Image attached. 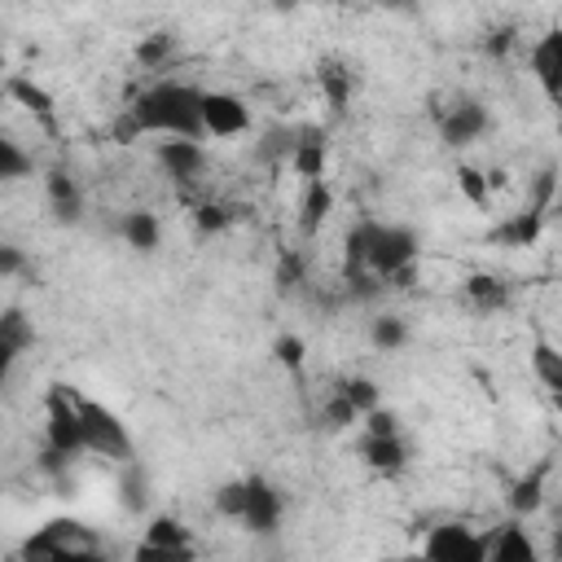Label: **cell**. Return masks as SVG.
Wrapping results in <instances>:
<instances>
[{
	"label": "cell",
	"instance_id": "cell-26",
	"mask_svg": "<svg viewBox=\"0 0 562 562\" xmlns=\"http://www.w3.org/2000/svg\"><path fill=\"white\" fill-rule=\"evenodd\" d=\"M531 369L544 382V391H562V351L553 342H536L531 351Z\"/></svg>",
	"mask_w": 562,
	"mask_h": 562
},
{
	"label": "cell",
	"instance_id": "cell-23",
	"mask_svg": "<svg viewBox=\"0 0 562 562\" xmlns=\"http://www.w3.org/2000/svg\"><path fill=\"white\" fill-rule=\"evenodd\" d=\"M26 176H35V158H31L9 132H0V184L26 180Z\"/></svg>",
	"mask_w": 562,
	"mask_h": 562
},
{
	"label": "cell",
	"instance_id": "cell-4",
	"mask_svg": "<svg viewBox=\"0 0 562 562\" xmlns=\"http://www.w3.org/2000/svg\"><path fill=\"white\" fill-rule=\"evenodd\" d=\"M79 391L53 382L44 395V457L48 465H66L83 452V422H79Z\"/></svg>",
	"mask_w": 562,
	"mask_h": 562
},
{
	"label": "cell",
	"instance_id": "cell-29",
	"mask_svg": "<svg viewBox=\"0 0 562 562\" xmlns=\"http://www.w3.org/2000/svg\"><path fill=\"white\" fill-rule=\"evenodd\" d=\"M321 422L329 426V430H342V426H356L360 422V413H356V404L351 400H342L338 391L325 400V408H321Z\"/></svg>",
	"mask_w": 562,
	"mask_h": 562
},
{
	"label": "cell",
	"instance_id": "cell-33",
	"mask_svg": "<svg viewBox=\"0 0 562 562\" xmlns=\"http://www.w3.org/2000/svg\"><path fill=\"white\" fill-rule=\"evenodd\" d=\"M193 220H198V228H202V233H220V228H224L233 215H228L220 202H202V206L193 211Z\"/></svg>",
	"mask_w": 562,
	"mask_h": 562
},
{
	"label": "cell",
	"instance_id": "cell-35",
	"mask_svg": "<svg viewBox=\"0 0 562 562\" xmlns=\"http://www.w3.org/2000/svg\"><path fill=\"white\" fill-rule=\"evenodd\" d=\"M277 360H281V364H290V369H299V364H303V342H299L294 334L277 338Z\"/></svg>",
	"mask_w": 562,
	"mask_h": 562
},
{
	"label": "cell",
	"instance_id": "cell-27",
	"mask_svg": "<svg viewBox=\"0 0 562 562\" xmlns=\"http://www.w3.org/2000/svg\"><path fill=\"white\" fill-rule=\"evenodd\" d=\"M9 92H13L31 114H40V119H48V114H53V97H48L40 83H31V79H9Z\"/></svg>",
	"mask_w": 562,
	"mask_h": 562
},
{
	"label": "cell",
	"instance_id": "cell-17",
	"mask_svg": "<svg viewBox=\"0 0 562 562\" xmlns=\"http://www.w3.org/2000/svg\"><path fill=\"white\" fill-rule=\"evenodd\" d=\"M44 189H48V206H53V215L57 220H66V224H75L79 215H83V189L75 184V176L70 171H48L44 176Z\"/></svg>",
	"mask_w": 562,
	"mask_h": 562
},
{
	"label": "cell",
	"instance_id": "cell-7",
	"mask_svg": "<svg viewBox=\"0 0 562 562\" xmlns=\"http://www.w3.org/2000/svg\"><path fill=\"white\" fill-rule=\"evenodd\" d=\"M136 558H154V562H189V558H198V544H193V536H189V527H184L180 518L158 514V518H149L140 544H136Z\"/></svg>",
	"mask_w": 562,
	"mask_h": 562
},
{
	"label": "cell",
	"instance_id": "cell-2",
	"mask_svg": "<svg viewBox=\"0 0 562 562\" xmlns=\"http://www.w3.org/2000/svg\"><path fill=\"white\" fill-rule=\"evenodd\" d=\"M215 514L241 522L255 536H268L285 514V496H281V487L272 479L246 474V479H233V483H224L215 492Z\"/></svg>",
	"mask_w": 562,
	"mask_h": 562
},
{
	"label": "cell",
	"instance_id": "cell-11",
	"mask_svg": "<svg viewBox=\"0 0 562 562\" xmlns=\"http://www.w3.org/2000/svg\"><path fill=\"white\" fill-rule=\"evenodd\" d=\"M487 127H492V114H487L479 101H470V97L452 101L448 114L439 119V136H443L448 149H465V145H474Z\"/></svg>",
	"mask_w": 562,
	"mask_h": 562
},
{
	"label": "cell",
	"instance_id": "cell-19",
	"mask_svg": "<svg viewBox=\"0 0 562 562\" xmlns=\"http://www.w3.org/2000/svg\"><path fill=\"white\" fill-rule=\"evenodd\" d=\"M119 237L132 246V250H158V241H162V224H158V215L154 211H123V220H119Z\"/></svg>",
	"mask_w": 562,
	"mask_h": 562
},
{
	"label": "cell",
	"instance_id": "cell-6",
	"mask_svg": "<svg viewBox=\"0 0 562 562\" xmlns=\"http://www.w3.org/2000/svg\"><path fill=\"white\" fill-rule=\"evenodd\" d=\"M79 400V422H83V452H97L105 461H132V435L123 426V417L114 408H105L101 400L75 395Z\"/></svg>",
	"mask_w": 562,
	"mask_h": 562
},
{
	"label": "cell",
	"instance_id": "cell-5",
	"mask_svg": "<svg viewBox=\"0 0 562 562\" xmlns=\"http://www.w3.org/2000/svg\"><path fill=\"white\" fill-rule=\"evenodd\" d=\"M101 549V536L79 518H48L22 540V558H97Z\"/></svg>",
	"mask_w": 562,
	"mask_h": 562
},
{
	"label": "cell",
	"instance_id": "cell-10",
	"mask_svg": "<svg viewBox=\"0 0 562 562\" xmlns=\"http://www.w3.org/2000/svg\"><path fill=\"white\" fill-rule=\"evenodd\" d=\"M154 158H158L162 176H171L176 184H198L202 171H206V145L189 140V136H162Z\"/></svg>",
	"mask_w": 562,
	"mask_h": 562
},
{
	"label": "cell",
	"instance_id": "cell-8",
	"mask_svg": "<svg viewBox=\"0 0 562 562\" xmlns=\"http://www.w3.org/2000/svg\"><path fill=\"white\" fill-rule=\"evenodd\" d=\"M422 553H426V558H435V562H483L487 540H483V531H479V527L443 522V527H430V531H426Z\"/></svg>",
	"mask_w": 562,
	"mask_h": 562
},
{
	"label": "cell",
	"instance_id": "cell-18",
	"mask_svg": "<svg viewBox=\"0 0 562 562\" xmlns=\"http://www.w3.org/2000/svg\"><path fill=\"white\" fill-rule=\"evenodd\" d=\"M329 211H334V193H329V184H325V176H316V180H303V202H299V233L303 237H312L325 220H329Z\"/></svg>",
	"mask_w": 562,
	"mask_h": 562
},
{
	"label": "cell",
	"instance_id": "cell-13",
	"mask_svg": "<svg viewBox=\"0 0 562 562\" xmlns=\"http://www.w3.org/2000/svg\"><path fill=\"white\" fill-rule=\"evenodd\" d=\"M527 61H531V75L540 79L544 97L558 101V92H562V31L549 26V31L527 48Z\"/></svg>",
	"mask_w": 562,
	"mask_h": 562
},
{
	"label": "cell",
	"instance_id": "cell-1",
	"mask_svg": "<svg viewBox=\"0 0 562 562\" xmlns=\"http://www.w3.org/2000/svg\"><path fill=\"white\" fill-rule=\"evenodd\" d=\"M202 92L198 83L184 79H158L149 88H140L119 123V136H189V140H206L202 136Z\"/></svg>",
	"mask_w": 562,
	"mask_h": 562
},
{
	"label": "cell",
	"instance_id": "cell-32",
	"mask_svg": "<svg viewBox=\"0 0 562 562\" xmlns=\"http://www.w3.org/2000/svg\"><path fill=\"white\" fill-rule=\"evenodd\" d=\"M26 268H31L26 250H22V246H13V241H0V281L18 277V272H26Z\"/></svg>",
	"mask_w": 562,
	"mask_h": 562
},
{
	"label": "cell",
	"instance_id": "cell-12",
	"mask_svg": "<svg viewBox=\"0 0 562 562\" xmlns=\"http://www.w3.org/2000/svg\"><path fill=\"white\" fill-rule=\"evenodd\" d=\"M360 461H364L373 474L395 479V474L408 465V443H404L400 430H364V435H360Z\"/></svg>",
	"mask_w": 562,
	"mask_h": 562
},
{
	"label": "cell",
	"instance_id": "cell-30",
	"mask_svg": "<svg viewBox=\"0 0 562 562\" xmlns=\"http://www.w3.org/2000/svg\"><path fill=\"white\" fill-rule=\"evenodd\" d=\"M171 48H176V40H171V35H149V40H140L136 61H140V66H162V61L171 57Z\"/></svg>",
	"mask_w": 562,
	"mask_h": 562
},
{
	"label": "cell",
	"instance_id": "cell-20",
	"mask_svg": "<svg viewBox=\"0 0 562 562\" xmlns=\"http://www.w3.org/2000/svg\"><path fill=\"white\" fill-rule=\"evenodd\" d=\"M461 290H465V299H470L474 312H501L509 303V281H501L492 272H470Z\"/></svg>",
	"mask_w": 562,
	"mask_h": 562
},
{
	"label": "cell",
	"instance_id": "cell-21",
	"mask_svg": "<svg viewBox=\"0 0 562 562\" xmlns=\"http://www.w3.org/2000/svg\"><path fill=\"white\" fill-rule=\"evenodd\" d=\"M540 220H544V211H518V215H509L492 237L496 241H505V246H531L536 237H540Z\"/></svg>",
	"mask_w": 562,
	"mask_h": 562
},
{
	"label": "cell",
	"instance_id": "cell-36",
	"mask_svg": "<svg viewBox=\"0 0 562 562\" xmlns=\"http://www.w3.org/2000/svg\"><path fill=\"white\" fill-rule=\"evenodd\" d=\"M277 281H281V285H299V255H285V259L277 263Z\"/></svg>",
	"mask_w": 562,
	"mask_h": 562
},
{
	"label": "cell",
	"instance_id": "cell-31",
	"mask_svg": "<svg viewBox=\"0 0 562 562\" xmlns=\"http://www.w3.org/2000/svg\"><path fill=\"white\" fill-rule=\"evenodd\" d=\"M457 184H461V193H465L470 202H487L492 176H483V171H474V167H461V171H457Z\"/></svg>",
	"mask_w": 562,
	"mask_h": 562
},
{
	"label": "cell",
	"instance_id": "cell-16",
	"mask_svg": "<svg viewBox=\"0 0 562 562\" xmlns=\"http://www.w3.org/2000/svg\"><path fill=\"white\" fill-rule=\"evenodd\" d=\"M325 149H329V140H325V132H321V127H294L290 162H294V171H299L303 180L325 176Z\"/></svg>",
	"mask_w": 562,
	"mask_h": 562
},
{
	"label": "cell",
	"instance_id": "cell-3",
	"mask_svg": "<svg viewBox=\"0 0 562 562\" xmlns=\"http://www.w3.org/2000/svg\"><path fill=\"white\" fill-rule=\"evenodd\" d=\"M417 233L404 228V224H369V246H364V268L360 272H373L382 285H395V290H408L413 285V268H417Z\"/></svg>",
	"mask_w": 562,
	"mask_h": 562
},
{
	"label": "cell",
	"instance_id": "cell-22",
	"mask_svg": "<svg viewBox=\"0 0 562 562\" xmlns=\"http://www.w3.org/2000/svg\"><path fill=\"white\" fill-rule=\"evenodd\" d=\"M544 465L540 470H531V474H522L518 483H514V492H509V509H514V518H527V514H536L540 509V501H544Z\"/></svg>",
	"mask_w": 562,
	"mask_h": 562
},
{
	"label": "cell",
	"instance_id": "cell-9",
	"mask_svg": "<svg viewBox=\"0 0 562 562\" xmlns=\"http://www.w3.org/2000/svg\"><path fill=\"white\" fill-rule=\"evenodd\" d=\"M250 132V105L237 92H202V136L228 140Z\"/></svg>",
	"mask_w": 562,
	"mask_h": 562
},
{
	"label": "cell",
	"instance_id": "cell-25",
	"mask_svg": "<svg viewBox=\"0 0 562 562\" xmlns=\"http://www.w3.org/2000/svg\"><path fill=\"white\" fill-rule=\"evenodd\" d=\"M369 338H373V347L378 351H400L404 342H408V325H404V316H373V325H369Z\"/></svg>",
	"mask_w": 562,
	"mask_h": 562
},
{
	"label": "cell",
	"instance_id": "cell-14",
	"mask_svg": "<svg viewBox=\"0 0 562 562\" xmlns=\"http://www.w3.org/2000/svg\"><path fill=\"white\" fill-rule=\"evenodd\" d=\"M31 342H35L31 316H26L22 307H4V312H0V386L9 382L13 364L22 360V351H26Z\"/></svg>",
	"mask_w": 562,
	"mask_h": 562
},
{
	"label": "cell",
	"instance_id": "cell-24",
	"mask_svg": "<svg viewBox=\"0 0 562 562\" xmlns=\"http://www.w3.org/2000/svg\"><path fill=\"white\" fill-rule=\"evenodd\" d=\"M316 79H321V92H325V101H329L334 110H342V105L351 101V70H347L342 61H325V66L316 70Z\"/></svg>",
	"mask_w": 562,
	"mask_h": 562
},
{
	"label": "cell",
	"instance_id": "cell-34",
	"mask_svg": "<svg viewBox=\"0 0 562 562\" xmlns=\"http://www.w3.org/2000/svg\"><path fill=\"white\" fill-rule=\"evenodd\" d=\"M123 505L127 509H145V474H136L132 461H127V479H123Z\"/></svg>",
	"mask_w": 562,
	"mask_h": 562
},
{
	"label": "cell",
	"instance_id": "cell-15",
	"mask_svg": "<svg viewBox=\"0 0 562 562\" xmlns=\"http://www.w3.org/2000/svg\"><path fill=\"white\" fill-rule=\"evenodd\" d=\"M483 540H487L483 562H536V544H531L522 518H509V522L483 531Z\"/></svg>",
	"mask_w": 562,
	"mask_h": 562
},
{
	"label": "cell",
	"instance_id": "cell-28",
	"mask_svg": "<svg viewBox=\"0 0 562 562\" xmlns=\"http://www.w3.org/2000/svg\"><path fill=\"white\" fill-rule=\"evenodd\" d=\"M334 391H338V395H342V400H351V404H356V413H360V417H364V413H369V408H378V386H373V382H369V378H342V382H338V386H334Z\"/></svg>",
	"mask_w": 562,
	"mask_h": 562
}]
</instances>
